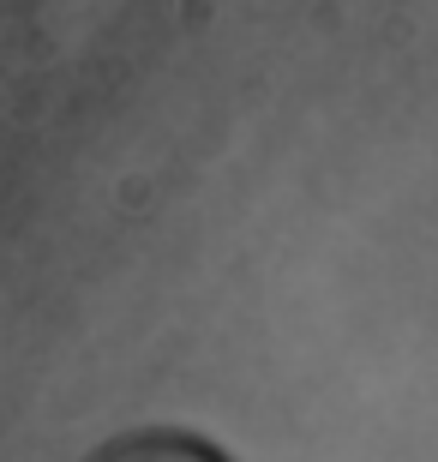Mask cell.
<instances>
[{
    "mask_svg": "<svg viewBox=\"0 0 438 462\" xmlns=\"http://www.w3.org/2000/svg\"><path fill=\"white\" fill-rule=\"evenodd\" d=\"M85 462H228L217 445H204L199 432H174V427H151V432H120L97 457Z\"/></svg>",
    "mask_w": 438,
    "mask_h": 462,
    "instance_id": "cell-1",
    "label": "cell"
}]
</instances>
